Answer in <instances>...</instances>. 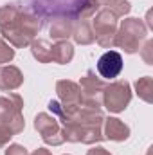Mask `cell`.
<instances>
[{
	"label": "cell",
	"mask_w": 153,
	"mask_h": 155,
	"mask_svg": "<svg viewBox=\"0 0 153 155\" xmlns=\"http://www.w3.org/2000/svg\"><path fill=\"white\" fill-rule=\"evenodd\" d=\"M63 130V139L69 143H83L94 144L103 141L101 124L105 121V114L101 108L79 105L70 114H60L56 117Z\"/></svg>",
	"instance_id": "1"
},
{
	"label": "cell",
	"mask_w": 153,
	"mask_h": 155,
	"mask_svg": "<svg viewBox=\"0 0 153 155\" xmlns=\"http://www.w3.org/2000/svg\"><path fill=\"white\" fill-rule=\"evenodd\" d=\"M146 35H148V27L142 20L126 18L117 27L114 45L124 49V52H128V54H133L141 49V41L146 38Z\"/></svg>",
	"instance_id": "2"
},
{
	"label": "cell",
	"mask_w": 153,
	"mask_h": 155,
	"mask_svg": "<svg viewBox=\"0 0 153 155\" xmlns=\"http://www.w3.org/2000/svg\"><path fill=\"white\" fill-rule=\"evenodd\" d=\"M24 99L18 94H7L0 97V124H5L13 134H20L25 128L22 116Z\"/></svg>",
	"instance_id": "3"
},
{
	"label": "cell",
	"mask_w": 153,
	"mask_h": 155,
	"mask_svg": "<svg viewBox=\"0 0 153 155\" xmlns=\"http://www.w3.org/2000/svg\"><path fill=\"white\" fill-rule=\"evenodd\" d=\"M117 20L119 18L108 7H101L99 13L96 15L94 22H92V31H94L96 41L101 47H105V49L114 47L115 33H117Z\"/></svg>",
	"instance_id": "4"
},
{
	"label": "cell",
	"mask_w": 153,
	"mask_h": 155,
	"mask_svg": "<svg viewBox=\"0 0 153 155\" xmlns=\"http://www.w3.org/2000/svg\"><path fill=\"white\" fill-rule=\"evenodd\" d=\"M132 101V88L126 79H117L103 90V107L114 114L122 112Z\"/></svg>",
	"instance_id": "5"
},
{
	"label": "cell",
	"mask_w": 153,
	"mask_h": 155,
	"mask_svg": "<svg viewBox=\"0 0 153 155\" xmlns=\"http://www.w3.org/2000/svg\"><path fill=\"white\" fill-rule=\"evenodd\" d=\"M77 85L81 88V105L101 108V105H103V90L106 87L105 81L101 78H97L92 71H88L81 78V81Z\"/></svg>",
	"instance_id": "6"
},
{
	"label": "cell",
	"mask_w": 153,
	"mask_h": 155,
	"mask_svg": "<svg viewBox=\"0 0 153 155\" xmlns=\"http://www.w3.org/2000/svg\"><path fill=\"white\" fill-rule=\"evenodd\" d=\"M34 128L38 130V134L41 135V139H43L45 144L60 146V144L65 143L61 124H60V121L54 116H49V114H45V112L38 114L36 119H34Z\"/></svg>",
	"instance_id": "7"
},
{
	"label": "cell",
	"mask_w": 153,
	"mask_h": 155,
	"mask_svg": "<svg viewBox=\"0 0 153 155\" xmlns=\"http://www.w3.org/2000/svg\"><path fill=\"white\" fill-rule=\"evenodd\" d=\"M122 71V56L117 51H108L105 52L99 61H97V72L105 79H114L121 74Z\"/></svg>",
	"instance_id": "8"
},
{
	"label": "cell",
	"mask_w": 153,
	"mask_h": 155,
	"mask_svg": "<svg viewBox=\"0 0 153 155\" xmlns=\"http://www.w3.org/2000/svg\"><path fill=\"white\" fill-rule=\"evenodd\" d=\"M24 83V74L15 65H0V90L9 92L16 90Z\"/></svg>",
	"instance_id": "9"
},
{
	"label": "cell",
	"mask_w": 153,
	"mask_h": 155,
	"mask_svg": "<svg viewBox=\"0 0 153 155\" xmlns=\"http://www.w3.org/2000/svg\"><path fill=\"white\" fill-rule=\"evenodd\" d=\"M103 123H105V134H103L105 139L121 143V141H126L130 137V128L121 119H117V117H105Z\"/></svg>",
	"instance_id": "10"
},
{
	"label": "cell",
	"mask_w": 153,
	"mask_h": 155,
	"mask_svg": "<svg viewBox=\"0 0 153 155\" xmlns=\"http://www.w3.org/2000/svg\"><path fill=\"white\" fill-rule=\"evenodd\" d=\"M24 15V7L20 4H5L0 7V31H9L16 27Z\"/></svg>",
	"instance_id": "11"
},
{
	"label": "cell",
	"mask_w": 153,
	"mask_h": 155,
	"mask_svg": "<svg viewBox=\"0 0 153 155\" xmlns=\"http://www.w3.org/2000/svg\"><path fill=\"white\" fill-rule=\"evenodd\" d=\"M74 58V47L70 41L67 40H60L52 45L50 49V60L54 63H60V65H67L70 63V60Z\"/></svg>",
	"instance_id": "12"
},
{
	"label": "cell",
	"mask_w": 153,
	"mask_h": 155,
	"mask_svg": "<svg viewBox=\"0 0 153 155\" xmlns=\"http://www.w3.org/2000/svg\"><path fill=\"white\" fill-rule=\"evenodd\" d=\"M50 38L54 40H67L69 36H72L74 33V20L70 18H65V16H60V18H54L52 24H50Z\"/></svg>",
	"instance_id": "13"
},
{
	"label": "cell",
	"mask_w": 153,
	"mask_h": 155,
	"mask_svg": "<svg viewBox=\"0 0 153 155\" xmlns=\"http://www.w3.org/2000/svg\"><path fill=\"white\" fill-rule=\"evenodd\" d=\"M72 38L76 40V43H79V45H88V43L96 41L94 31H92V25H90L86 20H79L77 24H74Z\"/></svg>",
	"instance_id": "14"
},
{
	"label": "cell",
	"mask_w": 153,
	"mask_h": 155,
	"mask_svg": "<svg viewBox=\"0 0 153 155\" xmlns=\"http://www.w3.org/2000/svg\"><path fill=\"white\" fill-rule=\"evenodd\" d=\"M50 49L52 45L47 40H33L31 41V52L40 63H50Z\"/></svg>",
	"instance_id": "15"
},
{
	"label": "cell",
	"mask_w": 153,
	"mask_h": 155,
	"mask_svg": "<svg viewBox=\"0 0 153 155\" xmlns=\"http://www.w3.org/2000/svg\"><path fill=\"white\" fill-rule=\"evenodd\" d=\"M135 90H137L141 99H144L146 103H151L153 101V78L150 76L139 78L137 83H135Z\"/></svg>",
	"instance_id": "16"
},
{
	"label": "cell",
	"mask_w": 153,
	"mask_h": 155,
	"mask_svg": "<svg viewBox=\"0 0 153 155\" xmlns=\"http://www.w3.org/2000/svg\"><path fill=\"white\" fill-rule=\"evenodd\" d=\"M105 7H108L112 13H114L117 18H121V16H124V15H128L130 13V2H126V0H115V2H106L105 4Z\"/></svg>",
	"instance_id": "17"
},
{
	"label": "cell",
	"mask_w": 153,
	"mask_h": 155,
	"mask_svg": "<svg viewBox=\"0 0 153 155\" xmlns=\"http://www.w3.org/2000/svg\"><path fill=\"white\" fill-rule=\"evenodd\" d=\"M15 58V49L0 36V63H9Z\"/></svg>",
	"instance_id": "18"
},
{
	"label": "cell",
	"mask_w": 153,
	"mask_h": 155,
	"mask_svg": "<svg viewBox=\"0 0 153 155\" xmlns=\"http://www.w3.org/2000/svg\"><path fill=\"white\" fill-rule=\"evenodd\" d=\"M106 4V0H85V18L92 16L99 7H103Z\"/></svg>",
	"instance_id": "19"
},
{
	"label": "cell",
	"mask_w": 153,
	"mask_h": 155,
	"mask_svg": "<svg viewBox=\"0 0 153 155\" xmlns=\"http://www.w3.org/2000/svg\"><path fill=\"white\" fill-rule=\"evenodd\" d=\"M139 51H141L142 60H144L148 65H153V40H148V41L144 43V47L139 49Z\"/></svg>",
	"instance_id": "20"
},
{
	"label": "cell",
	"mask_w": 153,
	"mask_h": 155,
	"mask_svg": "<svg viewBox=\"0 0 153 155\" xmlns=\"http://www.w3.org/2000/svg\"><path fill=\"white\" fill-rule=\"evenodd\" d=\"M13 135H15V134H13L5 124H0V148H2V146H5V144L11 141V137H13Z\"/></svg>",
	"instance_id": "21"
},
{
	"label": "cell",
	"mask_w": 153,
	"mask_h": 155,
	"mask_svg": "<svg viewBox=\"0 0 153 155\" xmlns=\"http://www.w3.org/2000/svg\"><path fill=\"white\" fill-rule=\"evenodd\" d=\"M5 155H29L27 150L20 144H9L7 150H5Z\"/></svg>",
	"instance_id": "22"
},
{
	"label": "cell",
	"mask_w": 153,
	"mask_h": 155,
	"mask_svg": "<svg viewBox=\"0 0 153 155\" xmlns=\"http://www.w3.org/2000/svg\"><path fill=\"white\" fill-rule=\"evenodd\" d=\"M86 155H112V153L105 148H92V150L86 152Z\"/></svg>",
	"instance_id": "23"
},
{
	"label": "cell",
	"mask_w": 153,
	"mask_h": 155,
	"mask_svg": "<svg viewBox=\"0 0 153 155\" xmlns=\"http://www.w3.org/2000/svg\"><path fill=\"white\" fill-rule=\"evenodd\" d=\"M31 155H52V153L49 150H45V148H38V150H34Z\"/></svg>",
	"instance_id": "24"
},
{
	"label": "cell",
	"mask_w": 153,
	"mask_h": 155,
	"mask_svg": "<svg viewBox=\"0 0 153 155\" xmlns=\"http://www.w3.org/2000/svg\"><path fill=\"white\" fill-rule=\"evenodd\" d=\"M106 2H115V0H106Z\"/></svg>",
	"instance_id": "25"
},
{
	"label": "cell",
	"mask_w": 153,
	"mask_h": 155,
	"mask_svg": "<svg viewBox=\"0 0 153 155\" xmlns=\"http://www.w3.org/2000/svg\"><path fill=\"white\" fill-rule=\"evenodd\" d=\"M148 155H150V153H148Z\"/></svg>",
	"instance_id": "26"
}]
</instances>
